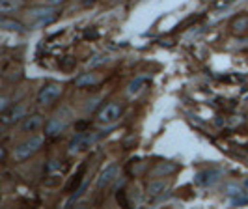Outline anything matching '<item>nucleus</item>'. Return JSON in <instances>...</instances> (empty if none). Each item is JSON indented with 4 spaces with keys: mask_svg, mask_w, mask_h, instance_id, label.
Here are the masks:
<instances>
[{
    "mask_svg": "<svg viewBox=\"0 0 248 209\" xmlns=\"http://www.w3.org/2000/svg\"><path fill=\"white\" fill-rule=\"evenodd\" d=\"M95 2L97 0H80V6L82 8H92V6H95Z\"/></svg>",
    "mask_w": 248,
    "mask_h": 209,
    "instance_id": "nucleus-19",
    "label": "nucleus"
},
{
    "mask_svg": "<svg viewBox=\"0 0 248 209\" xmlns=\"http://www.w3.org/2000/svg\"><path fill=\"white\" fill-rule=\"evenodd\" d=\"M43 136L41 135H36V136H30L28 140H25L23 144H19L17 148H15V151H13V157L17 161H25L28 159L30 155H34L37 149L43 146Z\"/></svg>",
    "mask_w": 248,
    "mask_h": 209,
    "instance_id": "nucleus-2",
    "label": "nucleus"
},
{
    "mask_svg": "<svg viewBox=\"0 0 248 209\" xmlns=\"http://www.w3.org/2000/svg\"><path fill=\"white\" fill-rule=\"evenodd\" d=\"M232 28H233L235 34H243V32L248 28V17H239V19H235L233 25H232Z\"/></svg>",
    "mask_w": 248,
    "mask_h": 209,
    "instance_id": "nucleus-16",
    "label": "nucleus"
},
{
    "mask_svg": "<svg viewBox=\"0 0 248 209\" xmlns=\"http://www.w3.org/2000/svg\"><path fill=\"white\" fill-rule=\"evenodd\" d=\"M21 118H25V105H13L10 111L2 112V125H12Z\"/></svg>",
    "mask_w": 248,
    "mask_h": 209,
    "instance_id": "nucleus-9",
    "label": "nucleus"
},
{
    "mask_svg": "<svg viewBox=\"0 0 248 209\" xmlns=\"http://www.w3.org/2000/svg\"><path fill=\"white\" fill-rule=\"evenodd\" d=\"M97 77L93 73H84L80 75V77H77L75 79V86L77 88H84V86H93V84H97Z\"/></svg>",
    "mask_w": 248,
    "mask_h": 209,
    "instance_id": "nucleus-14",
    "label": "nucleus"
},
{
    "mask_svg": "<svg viewBox=\"0 0 248 209\" xmlns=\"http://www.w3.org/2000/svg\"><path fill=\"white\" fill-rule=\"evenodd\" d=\"M122 112H124V109L120 103H108L97 112V123L105 125V127H110L122 118Z\"/></svg>",
    "mask_w": 248,
    "mask_h": 209,
    "instance_id": "nucleus-3",
    "label": "nucleus"
},
{
    "mask_svg": "<svg viewBox=\"0 0 248 209\" xmlns=\"http://www.w3.org/2000/svg\"><path fill=\"white\" fill-rule=\"evenodd\" d=\"M101 136H103V133H97V131H92V133H78V135H75L73 138L69 140L67 151H69L71 155H77V153H80V151H86L88 148H92L93 144L99 142Z\"/></svg>",
    "mask_w": 248,
    "mask_h": 209,
    "instance_id": "nucleus-1",
    "label": "nucleus"
},
{
    "mask_svg": "<svg viewBox=\"0 0 248 209\" xmlns=\"http://www.w3.org/2000/svg\"><path fill=\"white\" fill-rule=\"evenodd\" d=\"M146 82H148V79H146V77H137L135 80H131V82H129V86H127V94H129V96H138V94L144 90Z\"/></svg>",
    "mask_w": 248,
    "mask_h": 209,
    "instance_id": "nucleus-12",
    "label": "nucleus"
},
{
    "mask_svg": "<svg viewBox=\"0 0 248 209\" xmlns=\"http://www.w3.org/2000/svg\"><path fill=\"white\" fill-rule=\"evenodd\" d=\"M166 191H168V183L166 181H151L148 185L149 196H162Z\"/></svg>",
    "mask_w": 248,
    "mask_h": 209,
    "instance_id": "nucleus-13",
    "label": "nucleus"
},
{
    "mask_svg": "<svg viewBox=\"0 0 248 209\" xmlns=\"http://www.w3.org/2000/svg\"><path fill=\"white\" fill-rule=\"evenodd\" d=\"M0 28H2V30H8V32H21V30H23V25H21L19 21H13V19L4 17V19L0 21Z\"/></svg>",
    "mask_w": 248,
    "mask_h": 209,
    "instance_id": "nucleus-15",
    "label": "nucleus"
},
{
    "mask_svg": "<svg viewBox=\"0 0 248 209\" xmlns=\"http://www.w3.org/2000/svg\"><path fill=\"white\" fill-rule=\"evenodd\" d=\"M245 185H247V187H248V179H247V181H245Z\"/></svg>",
    "mask_w": 248,
    "mask_h": 209,
    "instance_id": "nucleus-21",
    "label": "nucleus"
},
{
    "mask_svg": "<svg viewBox=\"0 0 248 209\" xmlns=\"http://www.w3.org/2000/svg\"><path fill=\"white\" fill-rule=\"evenodd\" d=\"M67 123H69L67 118H60V114H56L54 118H50L49 122H47V125H45V133L50 136L60 135L63 129L67 127Z\"/></svg>",
    "mask_w": 248,
    "mask_h": 209,
    "instance_id": "nucleus-8",
    "label": "nucleus"
},
{
    "mask_svg": "<svg viewBox=\"0 0 248 209\" xmlns=\"http://www.w3.org/2000/svg\"><path fill=\"white\" fill-rule=\"evenodd\" d=\"M63 2H67V0H45V4L47 6H60Z\"/></svg>",
    "mask_w": 248,
    "mask_h": 209,
    "instance_id": "nucleus-20",
    "label": "nucleus"
},
{
    "mask_svg": "<svg viewBox=\"0 0 248 209\" xmlns=\"http://www.w3.org/2000/svg\"><path fill=\"white\" fill-rule=\"evenodd\" d=\"M41 127H43V116H39V114L25 116V120L21 123V131H25V133H36Z\"/></svg>",
    "mask_w": 248,
    "mask_h": 209,
    "instance_id": "nucleus-10",
    "label": "nucleus"
},
{
    "mask_svg": "<svg viewBox=\"0 0 248 209\" xmlns=\"http://www.w3.org/2000/svg\"><path fill=\"white\" fill-rule=\"evenodd\" d=\"M110 60L107 54H95L92 60L88 62V67H97V65H103V64H107V62Z\"/></svg>",
    "mask_w": 248,
    "mask_h": 209,
    "instance_id": "nucleus-17",
    "label": "nucleus"
},
{
    "mask_svg": "<svg viewBox=\"0 0 248 209\" xmlns=\"http://www.w3.org/2000/svg\"><path fill=\"white\" fill-rule=\"evenodd\" d=\"M175 170L174 164H161V166H157V170H155V176H159V174H164V176H168V174H172Z\"/></svg>",
    "mask_w": 248,
    "mask_h": 209,
    "instance_id": "nucleus-18",
    "label": "nucleus"
},
{
    "mask_svg": "<svg viewBox=\"0 0 248 209\" xmlns=\"http://www.w3.org/2000/svg\"><path fill=\"white\" fill-rule=\"evenodd\" d=\"M62 84H58V82H49V84H45V86L41 88L39 92H37V105H41V107H47L50 103H54L56 99L62 96Z\"/></svg>",
    "mask_w": 248,
    "mask_h": 209,
    "instance_id": "nucleus-4",
    "label": "nucleus"
},
{
    "mask_svg": "<svg viewBox=\"0 0 248 209\" xmlns=\"http://www.w3.org/2000/svg\"><path fill=\"white\" fill-rule=\"evenodd\" d=\"M58 17V12H56V6H43V8H37V10H32L30 12V19H32V26H45L52 23L54 19Z\"/></svg>",
    "mask_w": 248,
    "mask_h": 209,
    "instance_id": "nucleus-5",
    "label": "nucleus"
},
{
    "mask_svg": "<svg viewBox=\"0 0 248 209\" xmlns=\"http://www.w3.org/2000/svg\"><path fill=\"white\" fill-rule=\"evenodd\" d=\"M220 176H222V172L218 168H209V170H203V172L196 174L194 181L200 187H211V185H215L220 179Z\"/></svg>",
    "mask_w": 248,
    "mask_h": 209,
    "instance_id": "nucleus-7",
    "label": "nucleus"
},
{
    "mask_svg": "<svg viewBox=\"0 0 248 209\" xmlns=\"http://www.w3.org/2000/svg\"><path fill=\"white\" fill-rule=\"evenodd\" d=\"M116 177H118V164H116V162H108V164L99 172V176H97L95 187H97V189H107Z\"/></svg>",
    "mask_w": 248,
    "mask_h": 209,
    "instance_id": "nucleus-6",
    "label": "nucleus"
},
{
    "mask_svg": "<svg viewBox=\"0 0 248 209\" xmlns=\"http://www.w3.org/2000/svg\"><path fill=\"white\" fill-rule=\"evenodd\" d=\"M25 0H0V13L2 15H10V13L17 12L23 6Z\"/></svg>",
    "mask_w": 248,
    "mask_h": 209,
    "instance_id": "nucleus-11",
    "label": "nucleus"
}]
</instances>
